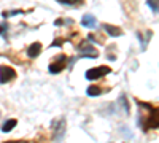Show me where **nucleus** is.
Masks as SVG:
<instances>
[{"label":"nucleus","instance_id":"20e7f679","mask_svg":"<svg viewBox=\"0 0 159 143\" xmlns=\"http://www.w3.org/2000/svg\"><path fill=\"white\" fill-rule=\"evenodd\" d=\"M64 67H65V57H59L57 62H54V64H51V65H49V72L51 73H59Z\"/></svg>","mask_w":159,"mask_h":143},{"label":"nucleus","instance_id":"0eeeda50","mask_svg":"<svg viewBox=\"0 0 159 143\" xmlns=\"http://www.w3.org/2000/svg\"><path fill=\"white\" fill-rule=\"evenodd\" d=\"M80 51H81V53H84L86 56H91V57H97V51L92 48V46H89L88 48V45L86 43H83L81 46H80Z\"/></svg>","mask_w":159,"mask_h":143},{"label":"nucleus","instance_id":"f257e3e1","mask_svg":"<svg viewBox=\"0 0 159 143\" xmlns=\"http://www.w3.org/2000/svg\"><path fill=\"white\" fill-rule=\"evenodd\" d=\"M111 69L107 67V65H100V67H96V69H91L86 72V78L88 80H97L100 76H105L107 73H110Z\"/></svg>","mask_w":159,"mask_h":143},{"label":"nucleus","instance_id":"ddd939ff","mask_svg":"<svg viewBox=\"0 0 159 143\" xmlns=\"http://www.w3.org/2000/svg\"><path fill=\"white\" fill-rule=\"evenodd\" d=\"M5 143H27V141H24V140H19V141H5Z\"/></svg>","mask_w":159,"mask_h":143},{"label":"nucleus","instance_id":"9d476101","mask_svg":"<svg viewBox=\"0 0 159 143\" xmlns=\"http://www.w3.org/2000/svg\"><path fill=\"white\" fill-rule=\"evenodd\" d=\"M86 92H88V96H89V97H97V96L102 92V89H100V87H97V86H89Z\"/></svg>","mask_w":159,"mask_h":143},{"label":"nucleus","instance_id":"f8f14e48","mask_svg":"<svg viewBox=\"0 0 159 143\" xmlns=\"http://www.w3.org/2000/svg\"><path fill=\"white\" fill-rule=\"evenodd\" d=\"M7 30V24H2V25H0V34H2V35H5L3 32Z\"/></svg>","mask_w":159,"mask_h":143},{"label":"nucleus","instance_id":"6e6552de","mask_svg":"<svg viewBox=\"0 0 159 143\" xmlns=\"http://www.w3.org/2000/svg\"><path fill=\"white\" fill-rule=\"evenodd\" d=\"M103 29L107 30L110 35H113V37H119V35H123L121 29H119V27H113V25H110V24H105V25H103Z\"/></svg>","mask_w":159,"mask_h":143},{"label":"nucleus","instance_id":"1a4fd4ad","mask_svg":"<svg viewBox=\"0 0 159 143\" xmlns=\"http://www.w3.org/2000/svg\"><path fill=\"white\" fill-rule=\"evenodd\" d=\"M16 127V119H8L2 124V131L3 132H10L11 129H15Z\"/></svg>","mask_w":159,"mask_h":143},{"label":"nucleus","instance_id":"39448f33","mask_svg":"<svg viewBox=\"0 0 159 143\" xmlns=\"http://www.w3.org/2000/svg\"><path fill=\"white\" fill-rule=\"evenodd\" d=\"M40 51H42V45H40V43H34V45H30L27 48V56L30 59H34V57H37L40 54Z\"/></svg>","mask_w":159,"mask_h":143},{"label":"nucleus","instance_id":"f03ea898","mask_svg":"<svg viewBox=\"0 0 159 143\" xmlns=\"http://www.w3.org/2000/svg\"><path fill=\"white\" fill-rule=\"evenodd\" d=\"M15 70H13L11 67L8 65H0V84H5L8 83L10 80H13L15 78Z\"/></svg>","mask_w":159,"mask_h":143},{"label":"nucleus","instance_id":"9b49d317","mask_svg":"<svg viewBox=\"0 0 159 143\" xmlns=\"http://www.w3.org/2000/svg\"><path fill=\"white\" fill-rule=\"evenodd\" d=\"M57 2L62 5H80L83 3V0H57Z\"/></svg>","mask_w":159,"mask_h":143},{"label":"nucleus","instance_id":"423d86ee","mask_svg":"<svg viewBox=\"0 0 159 143\" xmlns=\"http://www.w3.org/2000/svg\"><path fill=\"white\" fill-rule=\"evenodd\" d=\"M147 127H159V108L153 110V114L148 118V126Z\"/></svg>","mask_w":159,"mask_h":143},{"label":"nucleus","instance_id":"7ed1b4c3","mask_svg":"<svg viewBox=\"0 0 159 143\" xmlns=\"http://www.w3.org/2000/svg\"><path fill=\"white\" fill-rule=\"evenodd\" d=\"M81 24L84 25V27H88V29H96L97 27V19H96V16H92V15H84L81 18Z\"/></svg>","mask_w":159,"mask_h":143}]
</instances>
